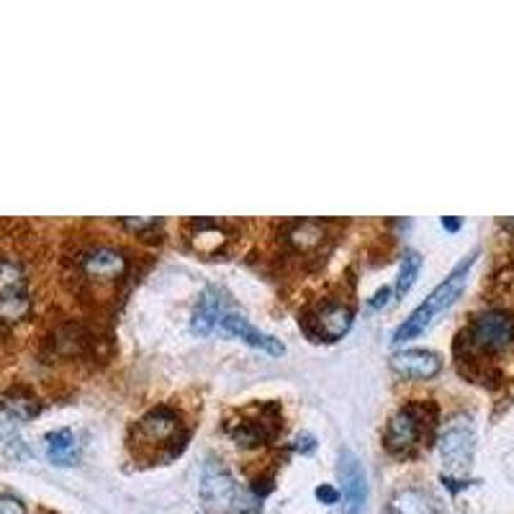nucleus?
<instances>
[{
  "mask_svg": "<svg viewBox=\"0 0 514 514\" xmlns=\"http://www.w3.org/2000/svg\"><path fill=\"white\" fill-rule=\"evenodd\" d=\"M476 257H478V249H471L458 265L452 267L451 275L440 283V286L432 291L430 296L419 304V307L411 311L409 316L404 319V324L393 332V342L396 345H401V342H407V340H414V337H419L425 329L430 327L432 322L442 314V311H448V308L460 299V293H463V288L468 283V273H471L473 263H476Z\"/></svg>",
  "mask_w": 514,
  "mask_h": 514,
  "instance_id": "1",
  "label": "nucleus"
},
{
  "mask_svg": "<svg viewBox=\"0 0 514 514\" xmlns=\"http://www.w3.org/2000/svg\"><path fill=\"white\" fill-rule=\"evenodd\" d=\"M137 448L139 451H157L170 448V452H181V414L170 407H155L137 422Z\"/></svg>",
  "mask_w": 514,
  "mask_h": 514,
  "instance_id": "2",
  "label": "nucleus"
},
{
  "mask_svg": "<svg viewBox=\"0 0 514 514\" xmlns=\"http://www.w3.org/2000/svg\"><path fill=\"white\" fill-rule=\"evenodd\" d=\"M471 348L481 352H504L514 345V316L504 308H486L476 314L468 327Z\"/></svg>",
  "mask_w": 514,
  "mask_h": 514,
  "instance_id": "3",
  "label": "nucleus"
},
{
  "mask_svg": "<svg viewBox=\"0 0 514 514\" xmlns=\"http://www.w3.org/2000/svg\"><path fill=\"white\" fill-rule=\"evenodd\" d=\"M473 452H476V427L471 417L458 414L445 425L440 434V458L442 466L451 473H466L471 468Z\"/></svg>",
  "mask_w": 514,
  "mask_h": 514,
  "instance_id": "4",
  "label": "nucleus"
},
{
  "mask_svg": "<svg viewBox=\"0 0 514 514\" xmlns=\"http://www.w3.org/2000/svg\"><path fill=\"white\" fill-rule=\"evenodd\" d=\"M198 492H201V501L208 514H229L237 499V486H234L232 473L222 466V460H214V458L206 460Z\"/></svg>",
  "mask_w": 514,
  "mask_h": 514,
  "instance_id": "5",
  "label": "nucleus"
},
{
  "mask_svg": "<svg viewBox=\"0 0 514 514\" xmlns=\"http://www.w3.org/2000/svg\"><path fill=\"white\" fill-rule=\"evenodd\" d=\"M78 267L90 283H116L126 273V257L114 247H90L78 257Z\"/></svg>",
  "mask_w": 514,
  "mask_h": 514,
  "instance_id": "6",
  "label": "nucleus"
},
{
  "mask_svg": "<svg viewBox=\"0 0 514 514\" xmlns=\"http://www.w3.org/2000/svg\"><path fill=\"white\" fill-rule=\"evenodd\" d=\"M337 473L342 481V499H345L342 514H363L366 501H368V478H366L360 460L350 451H345L340 455Z\"/></svg>",
  "mask_w": 514,
  "mask_h": 514,
  "instance_id": "7",
  "label": "nucleus"
},
{
  "mask_svg": "<svg viewBox=\"0 0 514 514\" xmlns=\"http://www.w3.org/2000/svg\"><path fill=\"white\" fill-rule=\"evenodd\" d=\"M425 432V417L417 407H404L399 409L386 425V448L391 452H409Z\"/></svg>",
  "mask_w": 514,
  "mask_h": 514,
  "instance_id": "8",
  "label": "nucleus"
},
{
  "mask_svg": "<svg viewBox=\"0 0 514 514\" xmlns=\"http://www.w3.org/2000/svg\"><path fill=\"white\" fill-rule=\"evenodd\" d=\"M350 327H352V308L348 304H340V301H329L307 319L308 334L316 340H327V342L345 337Z\"/></svg>",
  "mask_w": 514,
  "mask_h": 514,
  "instance_id": "9",
  "label": "nucleus"
},
{
  "mask_svg": "<svg viewBox=\"0 0 514 514\" xmlns=\"http://www.w3.org/2000/svg\"><path fill=\"white\" fill-rule=\"evenodd\" d=\"M216 329L229 334V337L242 340L249 348L263 350L267 355H283V352H286V345H283L278 337H273V334H267V332H260L257 327H252L245 316H240V314H224V316L219 319Z\"/></svg>",
  "mask_w": 514,
  "mask_h": 514,
  "instance_id": "10",
  "label": "nucleus"
},
{
  "mask_svg": "<svg viewBox=\"0 0 514 514\" xmlns=\"http://www.w3.org/2000/svg\"><path fill=\"white\" fill-rule=\"evenodd\" d=\"M391 368L396 370L399 375H404V378L427 381V378H434L440 373L442 360H440L437 352H430V350H401V352L391 355Z\"/></svg>",
  "mask_w": 514,
  "mask_h": 514,
  "instance_id": "11",
  "label": "nucleus"
},
{
  "mask_svg": "<svg viewBox=\"0 0 514 514\" xmlns=\"http://www.w3.org/2000/svg\"><path fill=\"white\" fill-rule=\"evenodd\" d=\"M389 514H445V510L434 493L409 486L391 496Z\"/></svg>",
  "mask_w": 514,
  "mask_h": 514,
  "instance_id": "12",
  "label": "nucleus"
},
{
  "mask_svg": "<svg viewBox=\"0 0 514 514\" xmlns=\"http://www.w3.org/2000/svg\"><path fill=\"white\" fill-rule=\"evenodd\" d=\"M270 409H273V407L260 411V417H245V419H240V422L232 427L234 440L242 442V445H260V442L270 440V437L278 432V425H281V417H278V414L267 417V411Z\"/></svg>",
  "mask_w": 514,
  "mask_h": 514,
  "instance_id": "13",
  "label": "nucleus"
},
{
  "mask_svg": "<svg viewBox=\"0 0 514 514\" xmlns=\"http://www.w3.org/2000/svg\"><path fill=\"white\" fill-rule=\"evenodd\" d=\"M190 245L196 252L201 255H216L222 252L224 245L229 242V234H226L222 226L216 222H208V219H201V222H193V232L188 234Z\"/></svg>",
  "mask_w": 514,
  "mask_h": 514,
  "instance_id": "14",
  "label": "nucleus"
},
{
  "mask_svg": "<svg viewBox=\"0 0 514 514\" xmlns=\"http://www.w3.org/2000/svg\"><path fill=\"white\" fill-rule=\"evenodd\" d=\"M224 314V301L219 299V293H216V291H208L204 296V301H201V307L196 308V314H193V332H196V334H204V337L206 334H211Z\"/></svg>",
  "mask_w": 514,
  "mask_h": 514,
  "instance_id": "15",
  "label": "nucleus"
},
{
  "mask_svg": "<svg viewBox=\"0 0 514 514\" xmlns=\"http://www.w3.org/2000/svg\"><path fill=\"white\" fill-rule=\"evenodd\" d=\"M288 242L296 247L299 252H311L324 242V224L322 222H314V219H304V222H296L288 229Z\"/></svg>",
  "mask_w": 514,
  "mask_h": 514,
  "instance_id": "16",
  "label": "nucleus"
},
{
  "mask_svg": "<svg viewBox=\"0 0 514 514\" xmlns=\"http://www.w3.org/2000/svg\"><path fill=\"white\" fill-rule=\"evenodd\" d=\"M46 452L49 460L57 466H72L78 458V440L70 430H57L46 434Z\"/></svg>",
  "mask_w": 514,
  "mask_h": 514,
  "instance_id": "17",
  "label": "nucleus"
},
{
  "mask_svg": "<svg viewBox=\"0 0 514 514\" xmlns=\"http://www.w3.org/2000/svg\"><path fill=\"white\" fill-rule=\"evenodd\" d=\"M31 311V301L26 296V291H11V293H0V322H21L26 319V314Z\"/></svg>",
  "mask_w": 514,
  "mask_h": 514,
  "instance_id": "18",
  "label": "nucleus"
},
{
  "mask_svg": "<svg viewBox=\"0 0 514 514\" xmlns=\"http://www.w3.org/2000/svg\"><path fill=\"white\" fill-rule=\"evenodd\" d=\"M419 270H422V257H419V252L407 249V252H404V257H401L399 281H396V293H399V296L409 293V288L414 286V281H417Z\"/></svg>",
  "mask_w": 514,
  "mask_h": 514,
  "instance_id": "19",
  "label": "nucleus"
},
{
  "mask_svg": "<svg viewBox=\"0 0 514 514\" xmlns=\"http://www.w3.org/2000/svg\"><path fill=\"white\" fill-rule=\"evenodd\" d=\"M26 278L19 263L13 260H0V293H11V291H26Z\"/></svg>",
  "mask_w": 514,
  "mask_h": 514,
  "instance_id": "20",
  "label": "nucleus"
},
{
  "mask_svg": "<svg viewBox=\"0 0 514 514\" xmlns=\"http://www.w3.org/2000/svg\"><path fill=\"white\" fill-rule=\"evenodd\" d=\"M3 409H8L13 417H34L37 414V404L31 399H11V401H3Z\"/></svg>",
  "mask_w": 514,
  "mask_h": 514,
  "instance_id": "21",
  "label": "nucleus"
},
{
  "mask_svg": "<svg viewBox=\"0 0 514 514\" xmlns=\"http://www.w3.org/2000/svg\"><path fill=\"white\" fill-rule=\"evenodd\" d=\"M0 514H26V504L11 493H0Z\"/></svg>",
  "mask_w": 514,
  "mask_h": 514,
  "instance_id": "22",
  "label": "nucleus"
},
{
  "mask_svg": "<svg viewBox=\"0 0 514 514\" xmlns=\"http://www.w3.org/2000/svg\"><path fill=\"white\" fill-rule=\"evenodd\" d=\"M314 493H316V499H319L322 504H337V501H340V492H337L334 486H327V484H322Z\"/></svg>",
  "mask_w": 514,
  "mask_h": 514,
  "instance_id": "23",
  "label": "nucleus"
},
{
  "mask_svg": "<svg viewBox=\"0 0 514 514\" xmlns=\"http://www.w3.org/2000/svg\"><path fill=\"white\" fill-rule=\"evenodd\" d=\"M122 224L126 229H134V232H144V229H155L160 222L157 219H123Z\"/></svg>",
  "mask_w": 514,
  "mask_h": 514,
  "instance_id": "24",
  "label": "nucleus"
},
{
  "mask_svg": "<svg viewBox=\"0 0 514 514\" xmlns=\"http://www.w3.org/2000/svg\"><path fill=\"white\" fill-rule=\"evenodd\" d=\"M314 445H316V442H314V437H311V434H301V437L296 440V451H301V452H311L314 451Z\"/></svg>",
  "mask_w": 514,
  "mask_h": 514,
  "instance_id": "25",
  "label": "nucleus"
},
{
  "mask_svg": "<svg viewBox=\"0 0 514 514\" xmlns=\"http://www.w3.org/2000/svg\"><path fill=\"white\" fill-rule=\"evenodd\" d=\"M389 296H391L389 288H381V291L370 299V307H386V304H389Z\"/></svg>",
  "mask_w": 514,
  "mask_h": 514,
  "instance_id": "26",
  "label": "nucleus"
},
{
  "mask_svg": "<svg viewBox=\"0 0 514 514\" xmlns=\"http://www.w3.org/2000/svg\"><path fill=\"white\" fill-rule=\"evenodd\" d=\"M460 224H463L460 219H452V216H442V226H445L448 232H458V229H460Z\"/></svg>",
  "mask_w": 514,
  "mask_h": 514,
  "instance_id": "27",
  "label": "nucleus"
}]
</instances>
